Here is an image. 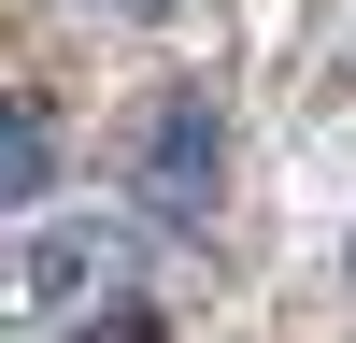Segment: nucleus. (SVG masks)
Instances as JSON below:
<instances>
[{"mask_svg": "<svg viewBox=\"0 0 356 343\" xmlns=\"http://www.w3.org/2000/svg\"><path fill=\"white\" fill-rule=\"evenodd\" d=\"M214 172H228V114L200 100H157V129H143V215H200L214 200Z\"/></svg>", "mask_w": 356, "mask_h": 343, "instance_id": "nucleus-1", "label": "nucleus"}, {"mask_svg": "<svg viewBox=\"0 0 356 343\" xmlns=\"http://www.w3.org/2000/svg\"><path fill=\"white\" fill-rule=\"evenodd\" d=\"M43 172H57V114L43 100H0V215L43 200Z\"/></svg>", "mask_w": 356, "mask_h": 343, "instance_id": "nucleus-2", "label": "nucleus"}, {"mask_svg": "<svg viewBox=\"0 0 356 343\" xmlns=\"http://www.w3.org/2000/svg\"><path fill=\"white\" fill-rule=\"evenodd\" d=\"M86 343H171V314H143V300H114V314H100Z\"/></svg>", "mask_w": 356, "mask_h": 343, "instance_id": "nucleus-3", "label": "nucleus"}, {"mask_svg": "<svg viewBox=\"0 0 356 343\" xmlns=\"http://www.w3.org/2000/svg\"><path fill=\"white\" fill-rule=\"evenodd\" d=\"M342 272H356V257H342Z\"/></svg>", "mask_w": 356, "mask_h": 343, "instance_id": "nucleus-4", "label": "nucleus"}]
</instances>
